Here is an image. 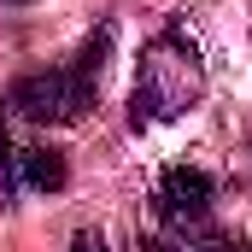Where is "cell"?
<instances>
[{
	"label": "cell",
	"instance_id": "1",
	"mask_svg": "<svg viewBox=\"0 0 252 252\" xmlns=\"http://www.w3.org/2000/svg\"><path fill=\"white\" fill-rule=\"evenodd\" d=\"M106 59H112V24H100L64 64H41V70H24L12 88H6V112L30 118V124H82L100 100V82H106Z\"/></svg>",
	"mask_w": 252,
	"mask_h": 252
},
{
	"label": "cell",
	"instance_id": "2",
	"mask_svg": "<svg viewBox=\"0 0 252 252\" xmlns=\"http://www.w3.org/2000/svg\"><path fill=\"white\" fill-rule=\"evenodd\" d=\"M205 94V59L199 41L170 18L135 64V94H129V129H153V124H176L188 106H199Z\"/></svg>",
	"mask_w": 252,
	"mask_h": 252
},
{
	"label": "cell",
	"instance_id": "3",
	"mask_svg": "<svg viewBox=\"0 0 252 252\" xmlns=\"http://www.w3.org/2000/svg\"><path fill=\"white\" fill-rule=\"evenodd\" d=\"M211 199H217V176L199 170V164H170L153 188V211L164 229H199L211 217Z\"/></svg>",
	"mask_w": 252,
	"mask_h": 252
},
{
	"label": "cell",
	"instance_id": "4",
	"mask_svg": "<svg viewBox=\"0 0 252 252\" xmlns=\"http://www.w3.org/2000/svg\"><path fill=\"white\" fill-rule=\"evenodd\" d=\"M70 182V164H64L59 147H6L0 158V193L18 199V193H59Z\"/></svg>",
	"mask_w": 252,
	"mask_h": 252
},
{
	"label": "cell",
	"instance_id": "5",
	"mask_svg": "<svg viewBox=\"0 0 252 252\" xmlns=\"http://www.w3.org/2000/svg\"><path fill=\"white\" fill-rule=\"evenodd\" d=\"M147 252H235V235H217V229H158Z\"/></svg>",
	"mask_w": 252,
	"mask_h": 252
},
{
	"label": "cell",
	"instance_id": "6",
	"mask_svg": "<svg viewBox=\"0 0 252 252\" xmlns=\"http://www.w3.org/2000/svg\"><path fill=\"white\" fill-rule=\"evenodd\" d=\"M70 252H106V241H100L94 229H76V241H70Z\"/></svg>",
	"mask_w": 252,
	"mask_h": 252
},
{
	"label": "cell",
	"instance_id": "7",
	"mask_svg": "<svg viewBox=\"0 0 252 252\" xmlns=\"http://www.w3.org/2000/svg\"><path fill=\"white\" fill-rule=\"evenodd\" d=\"M235 252H252V247H247V241H235Z\"/></svg>",
	"mask_w": 252,
	"mask_h": 252
},
{
	"label": "cell",
	"instance_id": "8",
	"mask_svg": "<svg viewBox=\"0 0 252 252\" xmlns=\"http://www.w3.org/2000/svg\"><path fill=\"white\" fill-rule=\"evenodd\" d=\"M0 6H24V0H0Z\"/></svg>",
	"mask_w": 252,
	"mask_h": 252
}]
</instances>
